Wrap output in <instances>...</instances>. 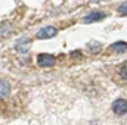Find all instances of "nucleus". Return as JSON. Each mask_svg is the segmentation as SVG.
Returning a JSON list of instances; mask_svg holds the SVG:
<instances>
[{
  "label": "nucleus",
  "instance_id": "obj_3",
  "mask_svg": "<svg viewBox=\"0 0 127 125\" xmlns=\"http://www.w3.org/2000/svg\"><path fill=\"white\" fill-rule=\"evenodd\" d=\"M58 34V30L55 28V27H44V28H41L40 31L37 32V38H40V40H46V38H52V37H55Z\"/></svg>",
  "mask_w": 127,
  "mask_h": 125
},
{
  "label": "nucleus",
  "instance_id": "obj_1",
  "mask_svg": "<svg viewBox=\"0 0 127 125\" xmlns=\"http://www.w3.org/2000/svg\"><path fill=\"white\" fill-rule=\"evenodd\" d=\"M37 63L43 68L52 66V65H55V56H52L49 53H41V55L37 56Z\"/></svg>",
  "mask_w": 127,
  "mask_h": 125
},
{
  "label": "nucleus",
  "instance_id": "obj_6",
  "mask_svg": "<svg viewBox=\"0 0 127 125\" xmlns=\"http://www.w3.org/2000/svg\"><path fill=\"white\" fill-rule=\"evenodd\" d=\"M111 50L115 52V53H123V52H127V43L124 41H117L111 46Z\"/></svg>",
  "mask_w": 127,
  "mask_h": 125
},
{
  "label": "nucleus",
  "instance_id": "obj_4",
  "mask_svg": "<svg viewBox=\"0 0 127 125\" xmlns=\"http://www.w3.org/2000/svg\"><path fill=\"white\" fill-rule=\"evenodd\" d=\"M105 18V13L103 12H100V10H95V12H90L87 16H84V22L86 24H92V22H96V21H100V19H103Z\"/></svg>",
  "mask_w": 127,
  "mask_h": 125
},
{
  "label": "nucleus",
  "instance_id": "obj_7",
  "mask_svg": "<svg viewBox=\"0 0 127 125\" xmlns=\"http://www.w3.org/2000/svg\"><path fill=\"white\" fill-rule=\"evenodd\" d=\"M28 46H30V40L28 38H21L18 43H16V50L18 52H27L28 50Z\"/></svg>",
  "mask_w": 127,
  "mask_h": 125
},
{
  "label": "nucleus",
  "instance_id": "obj_8",
  "mask_svg": "<svg viewBox=\"0 0 127 125\" xmlns=\"http://www.w3.org/2000/svg\"><path fill=\"white\" fill-rule=\"evenodd\" d=\"M87 49H89L90 53H99L100 49H102V44L97 43V41H90V43L87 44Z\"/></svg>",
  "mask_w": 127,
  "mask_h": 125
},
{
  "label": "nucleus",
  "instance_id": "obj_9",
  "mask_svg": "<svg viewBox=\"0 0 127 125\" xmlns=\"http://www.w3.org/2000/svg\"><path fill=\"white\" fill-rule=\"evenodd\" d=\"M118 74H120V77H121L124 81H127V62H124L120 68H118Z\"/></svg>",
  "mask_w": 127,
  "mask_h": 125
},
{
  "label": "nucleus",
  "instance_id": "obj_13",
  "mask_svg": "<svg viewBox=\"0 0 127 125\" xmlns=\"http://www.w3.org/2000/svg\"><path fill=\"white\" fill-rule=\"evenodd\" d=\"M95 1H99V0H95Z\"/></svg>",
  "mask_w": 127,
  "mask_h": 125
},
{
  "label": "nucleus",
  "instance_id": "obj_10",
  "mask_svg": "<svg viewBox=\"0 0 127 125\" xmlns=\"http://www.w3.org/2000/svg\"><path fill=\"white\" fill-rule=\"evenodd\" d=\"M10 31V27H9V24L7 22H3V24H0V35L1 37H4V35H7Z\"/></svg>",
  "mask_w": 127,
  "mask_h": 125
},
{
  "label": "nucleus",
  "instance_id": "obj_2",
  "mask_svg": "<svg viewBox=\"0 0 127 125\" xmlns=\"http://www.w3.org/2000/svg\"><path fill=\"white\" fill-rule=\"evenodd\" d=\"M112 110L117 115H124V113H127V100H124V99H117L112 103Z\"/></svg>",
  "mask_w": 127,
  "mask_h": 125
},
{
  "label": "nucleus",
  "instance_id": "obj_11",
  "mask_svg": "<svg viewBox=\"0 0 127 125\" xmlns=\"http://www.w3.org/2000/svg\"><path fill=\"white\" fill-rule=\"evenodd\" d=\"M117 12H118L120 15H124V16H126V15H127V1H126V3H123V4H120V6H118Z\"/></svg>",
  "mask_w": 127,
  "mask_h": 125
},
{
  "label": "nucleus",
  "instance_id": "obj_5",
  "mask_svg": "<svg viewBox=\"0 0 127 125\" xmlns=\"http://www.w3.org/2000/svg\"><path fill=\"white\" fill-rule=\"evenodd\" d=\"M10 93V84L4 80H0V99L7 97Z\"/></svg>",
  "mask_w": 127,
  "mask_h": 125
},
{
  "label": "nucleus",
  "instance_id": "obj_12",
  "mask_svg": "<svg viewBox=\"0 0 127 125\" xmlns=\"http://www.w3.org/2000/svg\"><path fill=\"white\" fill-rule=\"evenodd\" d=\"M71 56H72V58H75V56H77V58H81V53H80V52H72Z\"/></svg>",
  "mask_w": 127,
  "mask_h": 125
}]
</instances>
